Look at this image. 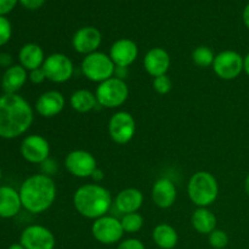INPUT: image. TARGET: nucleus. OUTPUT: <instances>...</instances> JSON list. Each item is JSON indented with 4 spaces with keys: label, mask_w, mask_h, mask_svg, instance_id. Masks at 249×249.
Segmentation results:
<instances>
[{
    "label": "nucleus",
    "mask_w": 249,
    "mask_h": 249,
    "mask_svg": "<svg viewBox=\"0 0 249 249\" xmlns=\"http://www.w3.org/2000/svg\"><path fill=\"white\" fill-rule=\"evenodd\" d=\"M245 191H246V194L249 196V174L247 175V178H246V180H245Z\"/></svg>",
    "instance_id": "nucleus-40"
},
{
    "label": "nucleus",
    "mask_w": 249,
    "mask_h": 249,
    "mask_svg": "<svg viewBox=\"0 0 249 249\" xmlns=\"http://www.w3.org/2000/svg\"><path fill=\"white\" fill-rule=\"evenodd\" d=\"M153 89H155L156 92L160 95H165L172 90L173 88V82L167 74L160 75V77L153 78Z\"/></svg>",
    "instance_id": "nucleus-29"
},
{
    "label": "nucleus",
    "mask_w": 249,
    "mask_h": 249,
    "mask_svg": "<svg viewBox=\"0 0 249 249\" xmlns=\"http://www.w3.org/2000/svg\"><path fill=\"white\" fill-rule=\"evenodd\" d=\"M116 249H146L139 238H125L118 243Z\"/></svg>",
    "instance_id": "nucleus-31"
},
{
    "label": "nucleus",
    "mask_w": 249,
    "mask_h": 249,
    "mask_svg": "<svg viewBox=\"0 0 249 249\" xmlns=\"http://www.w3.org/2000/svg\"><path fill=\"white\" fill-rule=\"evenodd\" d=\"M122 226L125 233H136L142 229L143 216L140 213H128L123 214L121 219Z\"/></svg>",
    "instance_id": "nucleus-27"
},
{
    "label": "nucleus",
    "mask_w": 249,
    "mask_h": 249,
    "mask_svg": "<svg viewBox=\"0 0 249 249\" xmlns=\"http://www.w3.org/2000/svg\"><path fill=\"white\" fill-rule=\"evenodd\" d=\"M19 2H21L26 9L36 10L39 9V7L45 2V0H19Z\"/></svg>",
    "instance_id": "nucleus-35"
},
{
    "label": "nucleus",
    "mask_w": 249,
    "mask_h": 249,
    "mask_svg": "<svg viewBox=\"0 0 249 249\" xmlns=\"http://www.w3.org/2000/svg\"><path fill=\"white\" fill-rule=\"evenodd\" d=\"M97 104L105 108H118L129 97V88L125 80L112 77L100 83L95 90Z\"/></svg>",
    "instance_id": "nucleus-6"
},
{
    "label": "nucleus",
    "mask_w": 249,
    "mask_h": 249,
    "mask_svg": "<svg viewBox=\"0 0 249 249\" xmlns=\"http://www.w3.org/2000/svg\"><path fill=\"white\" fill-rule=\"evenodd\" d=\"M65 167L71 175L79 179L91 178L96 170L97 162L92 153L85 150H73L66 156Z\"/></svg>",
    "instance_id": "nucleus-12"
},
{
    "label": "nucleus",
    "mask_w": 249,
    "mask_h": 249,
    "mask_svg": "<svg viewBox=\"0 0 249 249\" xmlns=\"http://www.w3.org/2000/svg\"><path fill=\"white\" fill-rule=\"evenodd\" d=\"M152 240L160 249H174L179 242V235L170 224L160 223L153 229Z\"/></svg>",
    "instance_id": "nucleus-23"
},
{
    "label": "nucleus",
    "mask_w": 249,
    "mask_h": 249,
    "mask_svg": "<svg viewBox=\"0 0 249 249\" xmlns=\"http://www.w3.org/2000/svg\"><path fill=\"white\" fill-rule=\"evenodd\" d=\"M124 233L121 219L108 214L94 220L91 225L92 237L101 245L111 246L119 243Z\"/></svg>",
    "instance_id": "nucleus-7"
},
{
    "label": "nucleus",
    "mask_w": 249,
    "mask_h": 249,
    "mask_svg": "<svg viewBox=\"0 0 249 249\" xmlns=\"http://www.w3.org/2000/svg\"><path fill=\"white\" fill-rule=\"evenodd\" d=\"M143 194L138 189L128 187L117 194L114 207L122 214L136 213L142 207Z\"/></svg>",
    "instance_id": "nucleus-20"
},
{
    "label": "nucleus",
    "mask_w": 249,
    "mask_h": 249,
    "mask_svg": "<svg viewBox=\"0 0 249 249\" xmlns=\"http://www.w3.org/2000/svg\"><path fill=\"white\" fill-rule=\"evenodd\" d=\"M187 195L195 206L208 208L218 198L219 184L212 173L199 170L187 182Z\"/></svg>",
    "instance_id": "nucleus-4"
},
{
    "label": "nucleus",
    "mask_w": 249,
    "mask_h": 249,
    "mask_svg": "<svg viewBox=\"0 0 249 249\" xmlns=\"http://www.w3.org/2000/svg\"><path fill=\"white\" fill-rule=\"evenodd\" d=\"M19 243L26 249H55L56 237L46 226L33 224L22 231Z\"/></svg>",
    "instance_id": "nucleus-11"
},
{
    "label": "nucleus",
    "mask_w": 249,
    "mask_h": 249,
    "mask_svg": "<svg viewBox=\"0 0 249 249\" xmlns=\"http://www.w3.org/2000/svg\"><path fill=\"white\" fill-rule=\"evenodd\" d=\"M102 36L95 27H83L78 29L72 38V46L80 55H90L99 50Z\"/></svg>",
    "instance_id": "nucleus-14"
},
{
    "label": "nucleus",
    "mask_w": 249,
    "mask_h": 249,
    "mask_svg": "<svg viewBox=\"0 0 249 249\" xmlns=\"http://www.w3.org/2000/svg\"><path fill=\"white\" fill-rule=\"evenodd\" d=\"M152 201L158 208L168 209L174 206L178 197V190L169 178H160L153 184L151 190Z\"/></svg>",
    "instance_id": "nucleus-17"
},
{
    "label": "nucleus",
    "mask_w": 249,
    "mask_h": 249,
    "mask_svg": "<svg viewBox=\"0 0 249 249\" xmlns=\"http://www.w3.org/2000/svg\"><path fill=\"white\" fill-rule=\"evenodd\" d=\"M28 79L33 84H41V83H44L46 80L45 72H44V70L41 67L31 71V72H28Z\"/></svg>",
    "instance_id": "nucleus-33"
},
{
    "label": "nucleus",
    "mask_w": 249,
    "mask_h": 249,
    "mask_svg": "<svg viewBox=\"0 0 249 249\" xmlns=\"http://www.w3.org/2000/svg\"><path fill=\"white\" fill-rule=\"evenodd\" d=\"M91 179L94 180L95 184H99V182H101L102 180L105 179V174H104V172H102V170L100 169V168H96V170H95V172L92 173Z\"/></svg>",
    "instance_id": "nucleus-37"
},
{
    "label": "nucleus",
    "mask_w": 249,
    "mask_h": 249,
    "mask_svg": "<svg viewBox=\"0 0 249 249\" xmlns=\"http://www.w3.org/2000/svg\"><path fill=\"white\" fill-rule=\"evenodd\" d=\"M0 66L9 68L12 66V56L7 53H0Z\"/></svg>",
    "instance_id": "nucleus-36"
},
{
    "label": "nucleus",
    "mask_w": 249,
    "mask_h": 249,
    "mask_svg": "<svg viewBox=\"0 0 249 249\" xmlns=\"http://www.w3.org/2000/svg\"><path fill=\"white\" fill-rule=\"evenodd\" d=\"M19 152L24 160L32 164H41L50 157V143L44 136L32 134L22 140Z\"/></svg>",
    "instance_id": "nucleus-13"
},
{
    "label": "nucleus",
    "mask_w": 249,
    "mask_h": 249,
    "mask_svg": "<svg viewBox=\"0 0 249 249\" xmlns=\"http://www.w3.org/2000/svg\"><path fill=\"white\" fill-rule=\"evenodd\" d=\"M208 242L214 249H224L229 245V235L224 230L215 229L208 235Z\"/></svg>",
    "instance_id": "nucleus-28"
},
{
    "label": "nucleus",
    "mask_w": 249,
    "mask_h": 249,
    "mask_svg": "<svg viewBox=\"0 0 249 249\" xmlns=\"http://www.w3.org/2000/svg\"><path fill=\"white\" fill-rule=\"evenodd\" d=\"M7 249H26V248H24L21 243H14V245L10 246Z\"/></svg>",
    "instance_id": "nucleus-41"
},
{
    "label": "nucleus",
    "mask_w": 249,
    "mask_h": 249,
    "mask_svg": "<svg viewBox=\"0 0 249 249\" xmlns=\"http://www.w3.org/2000/svg\"><path fill=\"white\" fill-rule=\"evenodd\" d=\"M18 0H0V16H5L14 10Z\"/></svg>",
    "instance_id": "nucleus-34"
},
{
    "label": "nucleus",
    "mask_w": 249,
    "mask_h": 249,
    "mask_svg": "<svg viewBox=\"0 0 249 249\" xmlns=\"http://www.w3.org/2000/svg\"><path fill=\"white\" fill-rule=\"evenodd\" d=\"M136 131V122L133 114L126 111H118L109 118L108 134L112 141L118 145H125L133 140Z\"/></svg>",
    "instance_id": "nucleus-9"
},
{
    "label": "nucleus",
    "mask_w": 249,
    "mask_h": 249,
    "mask_svg": "<svg viewBox=\"0 0 249 249\" xmlns=\"http://www.w3.org/2000/svg\"><path fill=\"white\" fill-rule=\"evenodd\" d=\"M41 68L45 72L46 79L57 84L68 82L74 73L72 60L62 53H53L46 56Z\"/></svg>",
    "instance_id": "nucleus-8"
},
{
    "label": "nucleus",
    "mask_w": 249,
    "mask_h": 249,
    "mask_svg": "<svg viewBox=\"0 0 249 249\" xmlns=\"http://www.w3.org/2000/svg\"><path fill=\"white\" fill-rule=\"evenodd\" d=\"M170 67V55L163 48H152L143 57V68L151 77L167 74Z\"/></svg>",
    "instance_id": "nucleus-18"
},
{
    "label": "nucleus",
    "mask_w": 249,
    "mask_h": 249,
    "mask_svg": "<svg viewBox=\"0 0 249 249\" xmlns=\"http://www.w3.org/2000/svg\"><path fill=\"white\" fill-rule=\"evenodd\" d=\"M248 249H249V248H248Z\"/></svg>",
    "instance_id": "nucleus-43"
},
{
    "label": "nucleus",
    "mask_w": 249,
    "mask_h": 249,
    "mask_svg": "<svg viewBox=\"0 0 249 249\" xmlns=\"http://www.w3.org/2000/svg\"><path fill=\"white\" fill-rule=\"evenodd\" d=\"M12 36V27L9 19L5 16H0V48L6 45Z\"/></svg>",
    "instance_id": "nucleus-30"
},
{
    "label": "nucleus",
    "mask_w": 249,
    "mask_h": 249,
    "mask_svg": "<svg viewBox=\"0 0 249 249\" xmlns=\"http://www.w3.org/2000/svg\"><path fill=\"white\" fill-rule=\"evenodd\" d=\"M18 192L22 208L31 214H41L55 203L57 187L53 178L40 173L27 178L19 186Z\"/></svg>",
    "instance_id": "nucleus-2"
},
{
    "label": "nucleus",
    "mask_w": 249,
    "mask_h": 249,
    "mask_svg": "<svg viewBox=\"0 0 249 249\" xmlns=\"http://www.w3.org/2000/svg\"><path fill=\"white\" fill-rule=\"evenodd\" d=\"M213 71L220 79L233 80L243 72V56L233 50H224L216 53Z\"/></svg>",
    "instance_id": "nucleus-10"
},
{
    "label": "nucleus",
    "mask_w": 249,
    "mask_h": 249,
    "mask_svg": "<svg viewBox=\"0 0 249 249\" xmlns=\"http://www.w3.org/2000/svg\"><path fill=\"white\" fill-rule=\"evenodd\" d=\"M21 209L22 202L19 192L7 185L0 186V218H15Z\"/></svg>",
    "instance_id": "nucleus-21"
},
{
    "label": "nucleus",
    "mask_w": 249,
    "mask_h": 249,
    "mask_svg": "<svg viewBox=\"0 0 249 249\" xmlns=\"http://www.w3.org/2000/svg\"><path fill=\"white\" fill-rule=\"evenodd\" d=\"M216 216L209 208L198 207L192 213L191 224L192 228L201 235H209L216 229Z\"/></svg>",
    "instance_id": "nucleus-24"
},
{
    "label": "nucleus",
    "mask_w": 249,
    "mask_h": 249,
    "mask_svg": "<svg viewBox=\"0 0 249 249\" xmlns=\"http://www.w3.org/2000/svg\"><path fill=\"white\" fill-rule=\"evenodd\" d=\"M108 55L116 67L128 68L138 58L139 48L135 41L131 39L122 38L112 44Z\"/></svg>",
    "instance_id": "nucleus-15"
},
{
    "label": "nucleus",
    "mask_w": 249,
    "mask_h": 249,
    "mask_svg": "<svg viewBox=\"0 0 249 249\" xmlns=\"http://www.w3.org/2000/svg\"><path fill=\"white\" fill-rule=\"evenodd\" d=\"M41 168V173L45 175H49V177H53V175L56 174V172L58 170V164L55 160L49 157L48 160H44L43 163L40 164Z\"/></svg>",
    "instance_id": "nucleus-32"
},
{
    "label": "nucleus",
    "mask_w": 249,
    "mask_h": 249,
    "mask_svg": "<svg viewBox=\"0 0 249 249\" xmlns=\"http://www.w3.org/2000/svg\"><path fill=\"white\" fill-rule=\"evenodd\" d=\"M34 121L33 107L18 94L0 96V138L17 139L26 134Z\"/></svg>",
    "instance_id": "nucleus-1"
},
{
    "label": "nucleus",
    "mask_w": 249,
    "mask_h": 249,
    "mask_svg": "<svg viewBox=\"0 0 249 249\" xmlns=\"http://www.w3.org/2000/svg\"><path fill=\"white\" fill-rule=\"evenodd\" d=\"M80 70L87 79L100 84V83L114 77L116 65L111 60L109 55L101 53V51H96V53L84 56L82 63H80Z\"/></svg>",
    "instance_id": "nucleus-5"
},
{
    "label": "nucleus",
    "mask_w": 249,
    "mask_h": 249,
    "mask_svg": "<svg viewBox=\"0 0 249 249\" xmlns=\"http://www.w3.org/2000/svg\"><path fill=\"white\" fill-rule=\"evenodd\" d=\"M242 18H243V23H245V26L249 29V4L245 7V10H243Z\"/></svg>",
    "instance_id": "nucleus-38"
},
{
    "label": "nucleus",
    "mask_w": 249,
    "mask_h": 249,
    "mask_svg": "<svg viewBox=\"0 0 249 249\" xmlns=\"http://www.w3.org/2000/svg\"><path fill=\"white\" fill-rule=\"evenodd\" d=\"M66 106V99L57 90H48L39 95L34 108L43 118H53L60 114Z\"/></svg>",
    "instance_id": "nucleus-16"
},
{
    "label": "nucleus",
    "mask_w": 249,
    "mask_h": 249,
    "mask_svg": "<svg viewBox=\"0 0 249 249\" xmlns=\"http://www.w3.org/2000/svg\"><path fill=\"white\" fill-rule=\"evenodd\" d=\"M243 72L249 77V53L243 57Z\"/></svg>",
    "instance_id": "nucleus-39"
},
{
    "label": "nucleus",
    "mask_w": 249,
    "mask_h": 249,
    "mask_svg": "<svg viewBox=\"0 0 249 249\" xmlns=\"http://www.w3.org/2000/svg\"><path fill=\"white\" fill-rule=\"evenodd\" d=\"M1 179H2V169L1 167H0V181H1Z\"/></svg>",
    "instance_id": "nucleus-42"
},
{
    "label": "nucleus",
    "mask_w": 249,
    "mask_h": 249,
    "mask_svg": "<svg viewBox=\"0 0 249 249\" xmlns=\"http://www.w3.org/2000/svg\"><path fill=\"white\" fill-rule=\"evenodd\" d=\"M73 206L82 216L91 220L107 215L112 207L111 192L100 184H85L75 190Z\"/></svg>",
    "instance_id": "nucleus-3"
},
{
    "label": "nucleus",
    "mask_w": 249,
    "mask_h": 249,
    "mask_svg": "<svg viewBox=\"0 0 249 249\" xmlns=\"http://www.w3.org/2000/svg\"><path fill=\"white\" fill-rule=\"evenodd\" d=\"M28 80V71L21 65H12L1 75V89L4 94H18Z\"/></svg>",
    "instance_id": "nucleus-19"
},
{
    "label": "nucleus",
    "mask_w": 249,
    "mask_h": 249,
    "mask_svg": "<svg viewBox=\"0 0 249 249\" xmlns=\"http://www.w3.org/2000/svg\"><path fill=\"white\" fill-rule=\"evenodd\" d=\"M46 56L44 53L43 48L38 44L28 43L24 44L18 51V62L24 70L28 72L43 67Z\"/></svg>",
    "instance_id": "nucleus-22"
},
{
    "label": "nucleus",
    "mask_w": 249,
    "mask_h": 249,
    "mask_svg": "<svg viewBox=\"0 0 249 249\" xmlns=\"http://www.w3.org/2000/svg\"><path fill=\"white\" fill-rule=\"evenodd\" d=\"M215 53L209 46H198L192 53V61L196 66L201 68H208L213 66Z\"/></svg>",
    "instance_id": "nucleus-26"
},
{
    "label": "nucleus",
    "mask_w": 249,
    "mask_h": 249,
    "mask_svg": "<svg viewBox=\"0 0 249 249\" xmlns=\"http://www.w3.org/2000/svg\"><path fill=\"white\" fill-rule=\"evenodd\" d=\"M70 105L78 113H88L97 106V100L95 92L88 89L75 90L70 97Z\"/></svg>",
    "instance_id": "nucleus-25"
}]
</instances>
